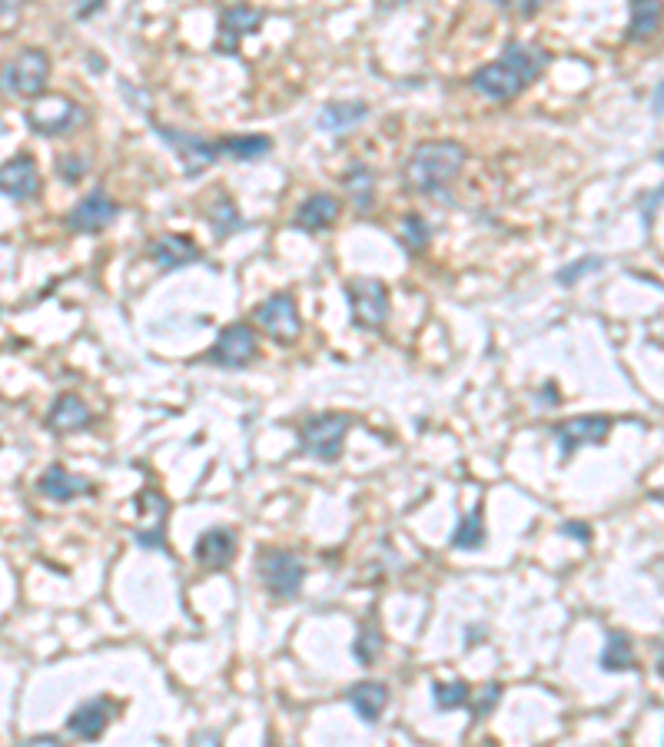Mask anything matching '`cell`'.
<instances>
[{"mask_svg": "<svg viewBox=\"0 0 664 747\" xmlns=\"http://www.w3.org/2000/svg\"><path fill=\"white\" fill-rule=\"evenodd\" d=\"M545 67H548L545 50L512 40V44H505L502 57L475 70V74L469 77V90L479 93V97H485V100L508 103V100H515L518 93H525L528 87H532Z\"/></svg>", "mask_w": 664, "mask_h": 747, "instance_id": "6da1fadb", "label": "cell"}, {"mask_svg": "<svg viewBox=\"0 0 664 747\" xmlns=\"http://www.w3.org/2000/svg\"><path fill=\"white\" fill-rule=\"evenodd\" d=\"M465 160H469V153H465L462 143L425 140L409 153L406 166H402V183H406L409 193L432 196V193H439L445 183H452L455 176H459Z\"/></svg>", "mask_w": 664, "mask_h": 747, "instance_id": "7a4b0ae2", "label": "cell"}, {"mask_svg": "<svg viewBox=\"0 0 664 747\" xmlns=\"http://www.w3.org/2000/svg\"><path fill=\"white\" fill-rule=\"evenodd\" d=\"M349 425H352L349 415L339 412L313 415V419L299 425V445H303L306 455H313L319 462H336L342 455V442L349 435Z\"/></svg>", "mask_w": 664, "mask_h": 747, "instance_id": "3957f363", "label": "cell"}, {"mask_svg": "<svg viewBox=\"0 0 664 747\" xmlns=\"http://www.w3.org/2000/svg\"><path fill=\"white\" fill-rule=\"evenodd\" d=\"M153 130H157V137L166 143V147H173L176 153H180L186 176H200V173L210 170V166L226 160V140L210 143V140L196 137V133H183V130L163 127V123H153Z\"/></svg>", "mask_w": 664, "mask_h": 747, "instance_id": "277c9868", "label": "cell"}, {"mask_svg": "<svg viewBox=\"0 0 664 747\" xmlns=\"http://www.w3.org/2000/svg\"><path fill=\"white\" fill-rule=\"evenodd\" d=\"M47 77H50V57L44 50L30 47L0 70V87L7 93H14V97L34 100V97H44Z\"/></svg>", "mask_w": 664, "mask_h": 747, "instance_id": "5b68a950", "label": "cell"}, {"mask_svg": "<svg viewBox=\"0 0 664 747\" xmlns=\"http://www.w3.org/2000/svg\"><path fill=\"white\" fill-rule=\"evenodd\" d=\"M346 299L352 309V326L376 332L389 319V286L379 279H352L346 286Z\"/></svg>", "mask_w": 664, "mask_h": 747, "instance_id": "8992f818", "label": "cell"}, {"mask_svg": "<svg viewBox=\"0 0 664 747\" xmlns=\"http://www.w3.org/2000/svg\"><path fill=\"white\" fill-rule=\"evenodd\" d=\"M259 578H263V585L273 598L293 601L299 595V588H303L306 568L293 552L269 548V552H263V558H259Z\"/></svg>", "mask_w": 664, "mask_h": 747, "instance_id": "52a82bcc", "label": "cell"}, {"mask_svg": "<svg viewBox=\"0 0 664 747\" xmlns=\"http://www.w3.org/2000/svg\"><path fill=\"white\" fill-rule=\"evenodd\" d=\"M83 120V113L74 100L67 97H40V103L27 113V123L34 133H44V137H64Z\"/></svg>", "mask_w": 664, "mask_h": 747, "instance_id": "ba28073f", "label": "cell"}, {"mask_svg": "<svg viewBox=\"0 0 664 747\" xmlns=\"http://www.w3.org/2000/svg\"><path fill=\"white\" fill-rule=\"evenodd\" d=\"M256 323L263 332H269L276 342H293L299 332H303L296 299L289 293H276V296H269L266 303H259L256 306Z\"/></svg>", "mask_w": 664, "mask_h": 747, "instance_id": "9c48e42d", "label": "cell"}, {"mask_svg": "<svg viewBox=\"0 0 664 747\" xmlns=\"http://www.w3.org/2000/svg\"><path fill=\"white\" fill-rule=\"evenodd\" d=\"M256 352H259L256 332L246 323H236L220 332L216 346L210 349V362H216V366H223V369H246L249 362L256 359Z\"/></svg>", "mask_w": 664, "mask_h": 747, "instance_id": "30bf717a", "label": "cell"}, {"mask_svg": "<svg viewBox=\"0 0 664 747\" xmlns=\"http://www.w3.org/2000/svg\"><path fill=\"white\" fill-rule=\"evenodd\" d=\"M555 439L562 445V455L565 459H572L578 449H585V445H598L608 439L611 432V419L608 415H575V419H565L555 425Z\"/></svg>", "mask_w": 664, "mask_h": 747, "instance_id": "8fae6325", "label": "cell"}, {"mask_svg": "<svg viewBox=\"0 0 664 747\" xmlns=\"http://www.w3.org/2000/svg\"><path fill=\"white\" fill-rule=\"evenodd\" d=\"M259 24H263V10L246 7V4H233L220 14V34H216V50L226 57L240 54V44L246 34H256Z\"/></svg>", "mask_w": 664, "mask_h": 747, "instance_id": "7c38bea8", "label": "cell"}, {"mask_svg": "<svg viewBox=\"0 0 664 747\" xmlns=\"http://www.w3.org/2000/svg\"><path fill=\"white\" fill-rule=\"evenodd\" d=\"M120 206L110 200L107 190H93L67 213V230L70 233H100L117 220Z\"/></svg>", "mask_w": 664, "mask_h": 747, "instance_id": "4fadbf2b", "label": "cell"}, {"mask_svg": "<svg viewBox=\"0 0 664 747\" xmlns=\"http://www.w3.org/2000/svg\"><path fill=\"white\" fill-rule=\"evenodd\" d=\"M0 193L10 196L14 203L34 200V196L40 193V170L27 153L0 163Z\"/></svg>", "mask_w": 664, "mask_h": 747, "instance_id": "5bb4252c", "label": "cell"}, {"mask_svg": "<svg viewBox=\"0 0 664 747\" xmlns=\"http://www.w3.org/2000/svg\"><path fill=\"white\" fill-rule=\"evenodd\" d=\"M137 505H140V515L147 518V525L137 532V542L143 548H163L166 545V515H170V505H166L163 492L157 489H143L137 495Z\"/></svg>", "mask_w": 664, "mask_h": 747, "instance_id": "9a60e30c", "label": "cell"}, {"mask_svg": "<svg viewBox=\"0 0 664 747\" xmlns=\"http://www.w3.org/2000/svg\"><path fill=\"white\" fill-rule=\"evenodd\" d=\"M113 718V704L107 698H90L67 718V731L80 741H97Z\"/></svg>", "mask_w": 664, "mask_h": 747, "instance_id": "2e32d148", "label": "cell"}, {"mask_svg": "<svg viewBox=\"0 0 664 747\" xmlns=\"http://www.w3.org/2000/svg\"><path fill=\"white\" fill-rule=\"evenodd\" d=\"M37 492L44 498H54V502H74V498L80 495H93L97 489H93L90 479H83V475H74L67 472L64 465H50V469L40 475L37 482Z\"/></svg>", "mask_w": 664, "mask_h": 747, "instance_id": "e0dca14e", "label": "cell"}, {"mask_svg": "<svg viewBox=\"0 0 664 747\" xmlns=\"http://www.w3.org/2000/svg\"><path fill=\"white\" fill-rule=\"evenodd\" d=\"M147 253H150V259H153V263H157L160 269H183V266L196 263V259H203L200 246L190 243V240H186V236H180V233L157 236V240L150 243Z\"/></svg>", "mask_w": 664, "mask_h": 747, "instance_id": "ac0fdd59", "label": "cell"}, {"mask_svg": "<svg viewBox=\"0 0 664 747\" xmlns=\"http://www.w3.org/2000/svg\"><path fill=\"white\" fill-rule=\"evenodd\" d=\"M339 210H342V203L336 200V196L316 193V196H309V200L296 210L293 226H296V230H306V233H323V230H329V226L339 220Z\"/></svg>", "mask_w": 664, "mask_h": 747, "instance_id": "d6986e66", "label": "cell"}, {"mask_svg": "<svg viewBox=\"0 0 664 747\" xmlns=\"http://www.w3.org/2000/svg\"><path fill=\"white\" fill-rule=\"evenodd\" d=\"M236 555V535L230 528H210L196 542V562L206 568H226Z\"/></svg>", "mask_w": 664, "mask_h": 747, "instance_id": "ffe728a7", "label": "cell"}, {"mask_svg": "<svg viewBox=\"0 0 664 747\" xmlns=\"http://www.w3.org/2000/svg\"><path fill=\"white\" fill-rule=\"evenodd\" d=\"M47 425L50 432H77V429H87L90 425V409L87 402L74 392H64V396H57V402L50 406L47 412Z\"/></svg>", "mask_w": 664, "mask_h": 747, "instance_id": "44dd1931", "label": "cell"}, {"mask_svg": "<svg viewBox=\"0 0 664 747\" xmlns=\"http://www.w3.org/2000/svg\"><path fill=\"white\" fill-rule=\"evenodd\" d=\"M349 704L356 708V714L366 724H376L379 714L386 711V704H389V688L382 681H359L349 688Z\"/></svg>", "mask_w": 664, "mask_h": 747, "instance_id": "7402d4cb", "label": "cell"}, {"mask_svg": "<svg viewBox=\"0 0 664 747\" xmlns=\"http://www.w3.org/2000/svg\"><path fill=\"white\" fill-rule=\"evenodd\" d=\"M631 24H628V40H651L658 34L661 20H664V4L661 0H631Z\"/></svg>", "mask_w": 664, "mask_h": 747, "instance_id": "603a6c76", "label": "cell"}, {"mask_svg": "<svg viewBox=\"0 0 664 747\" xmlns=\"http://www.w3.org/2000/svg\"><path fill=\"white\" fill-rule=\"evenodd\" d=\"M369 117V107L366 103H326L323 110H319V130L326 133H346L349 127H356Z\"/></svg>", "mask_w": 664, "mask_h": 747, "instance_id": "cb8c5ba5", "label": "cell"}, {"mask_svg": "<svg viewBox=\"0 0 664 747\" xmlns=\"http://www.w3.org/2000/svg\"><path fill=\"white\" fill-rule=\"evenodd\" d=\"M601 668H605V671H635L638 668L635 648H631L628 635L611 631L608 641H605V651H601Z\"/></svg>", "mask_w": 664, "mask_h": 747, "instance_id": "d4e9b609", "label": "cell"}, {"mask_svg": "<svg viewBox=\"0 0 664 747\" xmlns=\"http://www.w3.org/2000/svg\"><path fill=\"white\" fill-rule=\"evenodd\" d=\"M206 220H210V226L216 230V236L220 240H226L230 233H236V230H243V216L236 213V206H233V200H226V196H216L213 200V206L206 210Z\"/></svg>", "mask_w": 664, "mask_h": 747, "instance_id": "484cf974", "label": "cell"}, {"mask_svg": "<svg viewBox=\"0 0 664 747\" xmlns=\"http://www.w3.org/2000/svg\"><path fill=\"white\" fill-rule=\"evenodd\" d=\"M273 150V140L269 137H259V133H249V137H230L226 140V157L236 160V163H253L259 157H266V153Z\"/></svg>", "mask_w": 664, "mask_h": 747, "instance_id": "4316f807", "label": "cell"}, {"mask_svg": "<svg viewBox=\"0 0 664 747\" xmlns=\"http://www.w3.org/2000/svg\"><path fill=\"white\" fill-rule=\"evenodd\" d=\"M372 170L369 166H362V163H352L349 170H346V176H342V186L349 190V196H352V203L359 206V210H369L372 206Z\"/></svg>", "mask_w": 664, "mask_h": 747, "instance_id": "83f0119b", "label": "cell"}, {"mask_svg": "<svg viewBox=\"0 0 664 747\" xmlns=\"http://www.w3.org/2000/svg\"><path fill=\"white\" fill-rule=\"evenodd\" d=\"M432 701L439 711H455L472 701V688L465 681H435L432 684Z\"/></svg>", "mask_w": 664, "mask_h": 747, "instance_id": "f1b7e54d", "label": "cell"}, {"mask_svg": "<svg viewBox=\"0 0 664 747\" xmlns=\"http://www.w3.org/2000/svg\"><path fill=\"white\" fill-rule=\"evenodd\" d=\"M455 548H465V552H475V548L485 545V525H482V508H475L469 518H462L459 528L452 535Z\"/></svg>", "mask_w": 664, "mask_h": 747, "instance_id": "f546056e", "label": "cell"}, {"mask_svg": "<svg viewBox=\"0 0 664 747\" xmlns=\"http://www.w3.org/2000/svg\"><path fill=\"white\" fill-rule=\"evenodd\" d=\"M399 240H402V246L409 249V253H422V249L429 246V240H432V230H429V223H425L419 213H409L406 220H402V226H399Z\"/></svg>", "mask_w": 664, "mask_h": 747, "instance_id": "4dcf8cb0", "label": "cell"}, {"mask_svg": "<svg viewBox=\"0 0 664 747\" xmlns=\"http://www.w3.org/2000/svg\"><path fill=\"white\" fill-rule=\"evenodd\" d=\"M601 266H605V263H601V256H581L578 263H572L568 269H562V273H558V283H562V286H575L578 279L598 273Z\"/></svg>", "mask_w": 664, "mask_h": 747, "instance_id": "1f68e13d", "label": "cell"}, {"mask_svg": "<svg viewBox=\"0 0 664 747\" xmlns=\"http://www.w3.org/2000/svg\"><path fill=\"white\" fill-rule=\"evenodd\" d=\"M379 648H382V638H379L372 628H362L359 635H356V645H352V651H356V658H359L362 664H372V661H376Z\"/></svg>", "mask_w": 664, "mask_h": 747, "instance_id": "d6a6232c", "label": "cell"}, {"mask_svg": "<svg viewBox=\"0 0 664 747\" xmlns=\"http://www.w3.org/2000/svg\"><path fill=\"white\" fill-rule=\"evenodd\" d=\"M495 7L508 10V14H518V17H535L538 10H542L548 0H492Z\"/></svg>", "mask_w": 664, "mask_h": 747, "instance_id": "836d02e7", "label": "cell"}, {"mask_svg": "<svg viewBox=\"0 0 664 747\" xmlns=\"http://www.w3.org/2000/svg\"><path fill=\"white\" fill-rule=\"evenodd\" d=\"M57 173H60V180L77 183L80 176L87 173V160H80V157H57Z\"/></svg>", "mask_w": 664, "mask_h": 747, "instance_id": "e575fe53", "label": "cell"}, {"mask_svg": "<svg viewBox=\"0 0 664 747\" xmlns=\"http://www.w3.org/2000/svg\"><path fill=\"white\" fill-rule=\"evenodd\" d=\"M498 698H502V688H498V684H485V688H482V701H479V704H475V708H472L475 721H479V718H485V714H489V711L495 708V704H498Z\"/></svg>", "mask_w": 664, "mask_h": 747, "instance_id": "d590c367", "label": "cell"}, {"mask_svg": "<svg viewBox=\"0 0 664 747\" xmlns=\"http://www.w3.org/2000/svg\"><path fill=\"white\" fill-rule=\"evenodd\" d=\"M661 203H664V183H661V190H655L651 196H645V200H641V216H645V223L655 220V210H658Z\"/></svg>", "mask_w": 664, "mask_h": 747, "instance_id": "8d00e7d4", "label": "cell"}, {"mask_svg": "<svg viewBox=\"0 0 664 747\" xmlns=\"http://www.w3.org/2000/svg\"><path fill=\"white\" fill-rule=\"evenodd\" d=\"M100 7H103V0H74V14H77L80 20L93 17V14H97Z\"/></svg>", "mask_w": 664, "mask_h": 747, "instance_id": "74e56055", "label": "cell"}, {"mask_svg": "<svg viewBox=\"0 0 664 747\" xmlns=\"http://www.w3.org/2000/svg\"><path fill=\"white\" fill-rule=\"evenodd\" d=\"M562 532H565V535H575L578 542H588V538H591V535H588V525H581V522H565V525H562Z\"/></svg>", "mask_w": 664, "mask_h": 747, "instance_id": "f35d334b", "label": "cell"}, {"mask_svg": "<svg viewBox=\"0 0 664 747\" xmlns=\"http://www.w3.org/2000/svg\"><path fill=\"white\" fill-rule=\"evenodd\" d=\"M20 4H24V0H0V20L10 17V14H17Z\"/></svg>", "mask_w": 664, "mask_h": 747, "instance_id": "ab89813d", "label": "cell"}, {"mask_svg": "<svg viewBox=\"0 0 664 747\" xmlns=\"http://www.w3.org/2000/svg\"><path fill=\"white\" fill-rule=\"evenodd\" d=\"M409 0H376V7L379 10H399V7H406Z\"/></svg>", "mask_w": 664, "mask_h": 747, "instance_id": "60d3db41", "label": "cell"}, {"mask_svg": "<svg viewBox=\"0 0 664 747\" xmlns=\"http://www.w3.org/2000/svg\"><path fill=\"white\" fill-rule=\"evenodd\" d=\"M27 744H60L57 734H37V738H27Z\"/></svg>", "mask_w": 664, "mask_h": 747, "instance_id": "b9f144b4", "label": "cell"}, {"mask_svg": "<svg viewBox=\"0 0 664 747\" xmlns=\"http://www.w3.org/2000/svg\"><path fill=\"white\" fill-rule=\"evenodd\" d=\"M651 107H655V113H664V83H661V87H658L655 100H651Z\"/></svg>", "mask_w": 664, "mask_h": 747, "instance_id": "7bdbcfd3", "label": "cell"}, {"mask_svg": "<svg viewBox=\"0 0 664 747\" xmlns=\"http://www.w3.org/2000/svg\"><path fill=\"white\" fill-rule=\"evenodd\" d=\"M658 674L664 678V651H661V658H658Z\"/></svg>", "mask_w": 664, "mask_h": 747, "instance_id": "ee69618b", "label": "cell"}, {"mask_svg": "<svg viewBox=\"0 0 664 747\" xmlns=\"http://www.w3.org/2000/svg\"><path fill=\"white\" fill-rule=\"evenodd\" d=\"M658 160H661V163H664V153H661V157H658Z\"/></svg>", "mask_w": 664, "mask_h": 747, "instance_id": "f6af8a7d", "label": "cell"}]
</instances>
